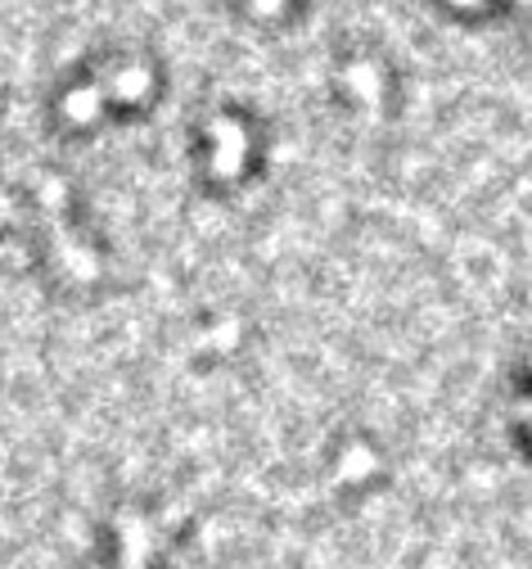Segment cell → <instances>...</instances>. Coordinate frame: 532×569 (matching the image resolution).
Segmentation results:
<instances>
[{
	"label": "cell",
	"instance_id": "obj_1",
	"mask_svg": "<svg viewBox=\"0 0 532 569\" xmlns=\"http://www.w3.org/2000/svg\"><path fill=\"white\" fill-rule=\"evenodd\" d=\"M258 14H284V0H253Z\"/></svg>",
	"mask_w": 532,
	"mask_h": 569
}]
</instances>
